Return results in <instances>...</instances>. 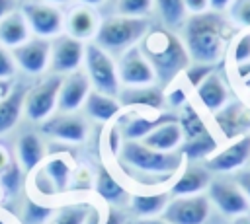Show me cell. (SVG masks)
<instances>
[{
    "label": "cell",
    "mask_w": 250,
    "mask_h": 224,
    "mask_svg": "<svg viewBox=\"0 0 250 224\" xmlns=\"http://www.w3.org/2000/svg\"><path fill=\"white\" fill-rule=\"evenodd\" d=\"M229 35L230 25L219 12L193 14L184 27V45L195 62L215 64L225 53Z\"/></svg>",
    "instance_id": "6da1fadb"
},
{
    "label": "cell",
    "mask_w": 250,
    "mask_h": 224,
    "mask_svg": "<svg viewBox=\"0 0 250 224\" xmlns=\"http://www.w3.org/2000/svg\"><path fill=\"white\" fill-rule=\"evenodd\" d=\"M139 49L145 55V58L150 62L156 82L160 86H168L189 64V55L186 51V45L172 31L164 27L148 29Z\"/></svg>",
    "instance_id": "7a4b0ae2"
},
{
    "label": "cell",
    "mask_w": 250,
    "mask_h": 224,
    "mask_svg": "<svg viewBox=\"0 0 250 224\" xmlns=\"http://www.w3.org/2000/svg\"><path fill=\"white\" fill-rule=\"evenodd\" d=\"M119 160L127 169L141 173V177L152 179H168L184 166V156L180 150L160 152L145 146L139 140H123Z\"/></svg>",
    "instance_id": "3957f363"
},
{
    "label": "cell",
    "mask_w": 250,
    "mask_h": 224,
    "mask_svg": "<svg viewBox=\"0 0 250 224\" xmlns=\"http://www.w3.org/2000/svg\"><path fill=\"white\" fill-rule=\"evenodd\" d=\"M150 29L145 18H127V16H113L100 21L96 33V45H100L105 53H125L131 47H137L139 41Z\"/></svg>",
    "instance_id": "277c9868"
},
{
    "label": "cell",
    "mask_w": 250,
    "mask_h": 224,
    "mask_svg": "<svg viewBox=\"0 0 250 224\" xmlns=\"http://www.w3.org/2000/svg\"><path fill=\"white\" fill-rule=\"evenodd\" d=\"M84 64L86 74L90 78V84H94L96 92L107 93L117 97L119 93V76H117V64L113 62L111 55L105 53L100 45L90 43L84 47Z\"/></svg>",
    "instance_id": "5b68a950"
},
{
    "label": "cell",
    "mask_w": 250,
    "mask_h": 224,
    "mask_svg": "<svg viewBox=\"0 0 250 224\" xmlns=\"http://www.w3.org/2000/svg\"><path fill=\"white\" fill-rule=\"evenodd\" d=\"M61 84H62L61 74H55V76L43 80L41 84H37L33 90H27L25 99H23V113L29 121L43 123L51 117V113L59 101Z\"/></svg>",
    "instance_id": "8992f818"
},
{
    "label": "cell",
    "mask_w": 250,
    "mask_h": 224,
    "mask_svg": "<svg viewBox=\"0 0 250 224\" xmlns=\"http://www.w3.org/2000/svg\"><path fill=\"white\" fill-rule=\"evenodd\" d=\"M211 212V201L207 195H186L172 197L162 210V216L168 224H205Z\"/></svg>",
    "instance_id": "52a82bcc"
},
{
    "label": "cell",
    "mask_w": 250,
    "mask_h": 224,
    "mask_svg": "<svg viewBox=\"0 0 250 224\" xmlns=\"http://www.w3.org/2000/svg\"><path fill=\"white\" fill-rule=\"evenodd\" d=\"M207 197L211 205H215L225 216H240L246 214L250 208V201L238 187L234 179L229 177H213L207 187Z\"/></svg>",
    "instance_id": "ba28073f"
},
{
    "label": "cell",
    "mask_w": 250,
    "mask_h": 224,
    "mask_svg": "<svg viewBox=\"0 0 250 224\" xmlns=\"http://www.w3.org/2000/svg\"><path fill=\"white\" fill-rule=\"evenodd\" d=\"M21 12L25 16L29 31H33L37 37H57L64 27L61 10L49 2H29L21 8Z\"/></svg>",
    "instance_id": "9c48e42d"
},
{
    "label": "cell",
    "mask_w": 250,
    "mask_h": 224,
    "mask_svg": "<svg viewBox=\"0 0 250 224\" xmlns=\"http://www.w3.org/2000/svg\"><path fill=\"white\" fill-rule=\"evenodd\" d=\"M250 160V134L232 140L223 150H217L211 158L205 160V168L211 173H236Z\"/></svg>",
    "instance_id": "30bf717a"
},
{
    "label": "cell",
    "mask_w": 250,
    "mask_h": 224,
    "mask_svg": "<svg viewBox=\"0 0 250 224\" xmlns=\"http://www.w3.org/2000/svg\"><path fill=\"white\" fill-rule=\"evenodd\" d=\"M14 62L27 74H43L51 64V41L45 37H31L20 47L12 49Z\"/></svg>",
    "instance_id": "8fae6325"
},
{
    "label": "cell",
    "mask_w": 250,
    "mask_h": 224,
    "mask_svg": "<svg viewBox=\"0 0 250 224\" xmlns=\"http://www.w3.org/2000/svg\"><path fill=\"white\" fill-rule=\"evenodd\" d=\"M117 76L125 86H148L156 82L154 70L139 47H131L129 51L121 53L117 62Z\"/></svg>",
    "instance_id": "7c38bea8"
},
{
    "label": "cell",
    "mask_w": 250,
    "mask_h": 224,
    "mask_svg": "<svg viewBox=\"0 0 250 224\" xmlns=\"http://www.w3.org/2000/svg\"><path fill=\"white\" fill-rule=\"evenodd\" d=\"M84 47L80 39L70 35H57L51 41V66L57 74H68L80 68L84 60Z\"/></svg>",
    "instance_id": "4fadbf2b"
},
{
    "label": "cell",
    "mask_w": 250,
    "mask_h": 224,
    "mask_svg": "<svg viewBox=\"0 0 250 224\" xmlns=\"http://www.w3.org/2000/svg\"><path fill=\"white\" fill-rule=\"evenodd\" d=\"M88 93H90V78L86 72L76 68L62 78L57 107L62 113H74L80 105H84Z\"/></svg>",
    "instance_id": "5bb4252c"
},
{
    "label": "cell",
    "mask_w": 250,
    "mask_h": 224,
    "mask_svg": "<svg viewBox=\"0 0 250 224\" xmlns=\"http://www.w3.org/2000/svg\"><path fill=\"white\" fill-rule=\"evenodd\" d=\"M215 123L229 140H236L250 132V109L240 101L225 103L215 113Z\"/></svg>",
    "instance_id": "9a60e30c"
},
{
    "label": "cell",
    "mask_w": 250,
    "mask_h": 224,
    "mask_svg": "<svg viewBox=\"0 0 250 224\" xmlns=\"http://www.w3.org/2000/svg\"><path fill=\"white\" fill-rule=\"evenodd\" d=\"M211 179H213L211 177V171L205 168V164L188 162V166H184L182 173L174 179V183L170 187V195L172 197L199 195V193L207 191Z\"/></svg>",
    "instance_id": "2e32d148"
},
{
    "label": "cell",
    "mask_w": 250,
    "mask_h": 224,
    "mask_svg": "<svg viewBox=\"0 0 250 224\" xmlns=\"http://www.w3.org/2000/svg\"><path fill=\"white\" fill-rule=\"evenodd\" d=\"M43 131L62 142H82L88 134V125L80 115L61 113L57 117H49L43 123Z\"/></svg>",
    "instance_id": "e0dca14e"
},
{
    "label": "cell",
    "mask_w": 250,
    "mask_h": 224,
    "mask_svg": "<svg viewBox=\"0 0 250 224\" xmlns=\"http://www.w3.org/2000/svg\"><path fill=\"white\" fill-rule=\"evenodd\" d=\"M117 101L125 107H145V109H162L164 105V92L160 86L148 84V86H127L125 90H119Z\"/></svg>",
    "instance_id": "ac0fdd59"
},
{
    "label": "cell",
    "mask_w": 250,
    "mask_h": 224,
    "mask_svg": "<svg viewBox=\"0 0 250 224\" xmlns=\"http://www.w3.org/2000/svg\"><path fill=\"white\" fill-rule=\"evenodd\" d=\"M98 27H100L98 14L92 10V6H86V4L72 8V12L66 18L68 35L74 37V39H80V41L96 37Z\"/></svg>",
    "instance_id": "d6986e66"
},
{
    "label": "cell",
    "mask_w": 250,
    "mask_h": 224,
    "mask_svg": "<svg viewBox=\"0 0 250 224\" xmlns=\"http://www.w3.org/2000/svg\"><path fill=\"white\" fill-rule=\"evenodd\" d=\"M127 119L123 129H121V136L123 140H143L146 134H150L154 129H158L164 123L170 121H178L176 115L170 113H160L156 117H145V115H127L123 117Z\"/></svg>",
    "instance_id": "ffe728a7"
},
{
    "label": "cell",
    "mask_w": 250,
    "mask_h": 224,
    "mask_svg": "<svg viewBox=\"0 0 250 224\" xmlns=\"http://www.w3.org/2000/svg\"><path fill=\"white\" fill-rule=\"evenodd\" d=\"M29 39V25L21 10H14L0 19V45L16 49Z\"/></svg>",
    "instance_id": "44dd1931"
},
{
    "label": "cell",
    "mask_w": 250,
    "mask_h": 224,
    "mask_svg": "<svg viewBox=\"0 0 250 224\" xmlns=\"http://www.w3.org/2000/svg\"><path fill=\"white\" fill-rule=\"evenodd\" d=\"M145 146L152 148V150H160V152H174L180 148V144L184 142V134H182V129H180V123L178 121H170V123H164L160 125L158 129H154L150 134H146L143 140Z\"/></svg>",
    "instance_id": "7402d4cb"
},
{
    "label": "cell",
    "mask_w": 250,
    "mask_h": 224,
    "mask_svg": "<svg viewBox=\"0 0 250 224\" xmlns=\"http://www.w3.org/2000/svg\"><path fill=\"white\" fill-rule=\"evenodd\" d=\"M197 97L201 99V103L211 111V113H217L229 99V92H227V86L225 82L221 80L219 74L211 72L199 86H197Z\"/></svg>",
    "instance_id": "603a6c76"
},
{
    "label": "cell",
    "mask_w": 250,
    "mask_h": 224,
    "mask_svg": "<svg viewBox=\"0 0 250 224\" xmlns=\"http://www.w3.org/2000/svg\"><path fill=\"white\" fill-rule=\"evenodd\" d=\"M84 107H86V113L92 119L102 121V123L113 121L121 111V103L117 101V97L102 93V92H96V90L88 93V97L84 101Z\"/></svg>",
    "instance_id": "cb8c5ba5"
},
{
    "label": "cell",
    "mask_w": 250,
    "mask_h": 224,
    "mask_svg": "<svg viewBox=\"0 0 250 224\" xmlns=\"http://www.w3.org/2000/svg\"><path fill=\"white\" fill-rule=\"evenodd\" d=\"M25 93H27V88L18 84V86H14L12 93L4 101H0V134L12 131L16 127V123L20 121V115L23 111Z\"/></svg>",
    "instance_id": "d4e9b609"
},
{
    "label": "cell",
    "mask_w": 250,
    "mask_h": 224,
    "mask_svg": "<svg viewBox=\"0 0 250 224\" xmlns=\"http://www.w3.org/2000/svg\"><path fill=\"white\" fill-rule=\"evenodd\" d=\"M178 150L182 152L184 160H188V162H201V160L205 162L207 158H211L219 150V144H217L215 136L209 131H205L203 134H197L193 138H186Z\"/></svg>",
    "instance_id": "484cf974"
},
{
    "label": "cell",
    "mask_w": 250,
    "mask_h": 224,
    "mask_svg": "<svg viewBox=\"0 0 250 224\" xmlns=\"http://www.w3.org/2000/svg\"><path fill=\"white\" fill-rule=\"evenodd\" d=\"M96 193L105 201V203H109V205H113V206H121V205H125L131 197H129V193L125 191V187L109 173V169L107 168H104V166H100V169H98V175H96Z\"/></svg>",
    "instance_id": "4316f807"
},
{
    "label": "cell",
    "mask_w": 250,
    "mask_h": 224,
    "mask_svg": "<svg viewBox=\"0 0 250 224\" xmlns=\"http://www.w3.org/2000/svg\"><path fill=\"white\" fill-rule=\"evenodd\" d=\"M18 156L23 171H33L45 156V146L41 138L35 132H23L18 138Z\"/></svg>",
    "instance_id": "83f0119b"
},
{
    "label": "cell",
    "mask_w": 250,
    "mask_h": 224,
    "mask_svg": "<svg viewBox=\"0 0 250 224\" xmlns=\"http://www.w3.org/2000/svg\"><path fill=\"white\" fill-rule=\"evenodd\" d=\"M168 201L170 193H137L129 199V206L139 218H152L162 214Z\"/></svg>",
    "instance_id": "f1b7e54d"
},
{
    "label": "cell",
    "mask_w": 250,
    "mask_h": 224,
    "mask_svg": "<svg viewBox=\"0 0 250 224\" xmlns=\"http://www.w3.org/2000/svg\"><path fill=\"white\" fill-rule=\"evenodd\" d=\"M43 171L49 175V179L53 181L57 193H62L68 187L70 181V164L66 158L62 156H55L51 160H47V164L43 166Z\"/></svg>",
    "instance_id": "f546056e"
},
{
    "label": "cell",
    "mask_w": 250,
    "mask_h": 224,
    "mask_svg": "<svg viewBox=\"0 0 250 224\" xmlns=\"http://www.w3.org/2000/svg\"><path fill=\"white\" fill-rule=\"evenodd\" d=\"M178 123H180V129H182V134H184V140L186 138H193L197 134H203L207 129V125L203 123L201 115L195 111L193 105L186 103L184 109H182V115L178 117Z\"/></svg>",
    "instance_id": "4dcf8cb0"
},
{
    "label": "cell",
    "mask_w": 250,
    "mask_h": 224,
    "mask_svg": "<svg viewBox=\"0 0 250 224\" xmlns=\"http://www.w3.org/2000/svg\"><path fill=\"white\" fill-rule=\"evenodd\" d=\"M154 4L160 14V19L168 27H176V25L184 23L186 14H188L184 0H154Z\"/></svg>",
    "instance_id": "1f68e13d"
},
{
    "label": "cell",
    "mask_w": 250,
    "mask_h": 224,
    "mask_svg": "<svg viewBox=\"0 0 250 224\" xmlns=\"http://www.w3.org/2000/svg\"><path fill=\"white\" fill-rule=\"evenodd\" d=\"M20 187H21V166L16 160H12L8 168L0 173V189L4 191V195L12 197L20 191Z\"/></svg>",
    "instance_id": "d6a6232c"
},
{
    "label": "cell",
    "mask_w": 250,
    "mask_h": 224,
    "mask_svg": "<svg viewBox=\"0 0 250 224\" xmlns=\"http://www.w3.org/2000/svg\"><path fill=\"white\" fill-rule=\"evenodd\" d=\"M90 208L92 206H88V205H68V206H62L57 212L53 224H86Z\"/></svg>",
    "instance_id": "836d02e7"
},
{
    "label": "cell",
    "mask_w": 250,
    "mask_h": 224,
    "mask_svg": "<svg viewBox=\"0 0 250 224\" xmlns=\"http://www.w3.org/2000/svg\"><path fill=\"white\" fill-rule=\"evenodd\" d=\"M154 0H117V12L127 18H145Z\"/></svg>",
    "instance_id": "e575fe53"
},
{
    "label": "cell",
    "mask_w": 250,
    "mask_h": 224,
    "mask_svg": "<svg viewBox=\"0 0 250 224\" xmlns=\"http://www.w3.org/2000/svg\"><path fill=\"white\" fill-rule=\"evenodd\" d=\"M51 214H53L51 206H45L33 201H25L23 205V220L27 224H45L51 218Z\"/></svg>",
    "instance_id": "d590c367"
},
{
    "label": "cell",
    "mask_w": 250,
    "mask_h": 224,
    "mask_svg": "<svg viewBox=\"0 0 250 224\" xmlns=\"http://www.w3.org/2000/svg\"><path fill=\"white\" fill-rule=\"evenodd\" d=\"M230 18L238 25L250 27V0H232V4H230Z\"/></svg>",
    "instance_id": "8d00e7d4"
},
{
    "label": "cell",
    "mask_w": 250,
    "mask_h": 224,
    "mask_svg": "<svg viewBox=\"0 0 250 224\" xmlns=\"http://www.w3.org/2000/svg\"><path fill=\"white\" fill-rule=\"evenodd\" d=\"M232 58H234L236 66L250 62V33H244L236 39V43L232 47Z\"/></svg>",
    "instance_id": "74e56055"
},
{
    "label": "cell",
    "mask_w": 250,
    "mask_h": 224,
    "mask_svg": "<svg viewBox=\"0 0 250 224\" xmlns=\"http://www.w3.org/2000/svg\"><path fill=\"white\" fill-rule=\"evenodd\" d=\"M211 72H213V64H199V62H195L193 66H188L186 68V78H188V82L193 88H197Z\"/></svg>",
    "instance_id": "f35d334b"
},
{
    "label": "cell",
    "mask_w": 250,
    "mask_h": 224,
    "mask_svg": "<svg viewBox=\"0 0 250 224\" xmlns=\"http://www.w3.org/2000/svg\"><path fill=\"white\" fill-rule=\"evenodd\" d=\"M35 189L43 195V197H53V195H59L57 193V189H55V185H53V181L49 179V175L43 171V168L39 169V171H35Z\"/></svg>",
    "instance_id": "ab89813d"
},
{
    "label": "cell",
    "mask_w": 250,
    "mask_h": 224,
    "mask_svg": "<svg viewBox=\"0 0 250 224\" xmlns=\"http://www.w3.org/2000/svg\"><path fill=\"white\" fill-rule=\"evenodd\" d=\"M16 72V62L12 55L0 45V80H10Z\"/></svg>",
    "instance_id": "60d3db41"
},
{
    "label": "cell",
    "mask_w": 250,
    "mask_h": 224,
    "mask_svg": "<svg viewBox=\"0 0 250 224\" xmlns=\"http://www.w3.org/2000/svg\"><path fill=\"white\" fill-rule=\"evenodd\" d=\"M234 181L238 183V187L242 189V193L246 195V199L250 201V168H242L236 171Z\"/></svg>",
    "instance_id": "b9f144b4"
},
{
    "label": "cell",
    "mask_w": 250,
    "mask_h": 224,
    "mask_svg": "<svg viewBox=\"0 0 250 224\" xmlns=\"http://www.w3.org/2000/svg\"><path fill=\"white\" fill-rule=\"evenodd\" d=\"M164 101H168V105L172 107H180V105H186V92L182 88H172L166 95H164Z\"/></svg>",
    "instance_id": "7bdbcfd3"
},
{
    "label": "cell",
    "mask_w": 250,
    "mask_h": 224,
    "mask_svg": "<svg viewBox=\"0 0 250 224\" xmlns=\"http://www.w3.org/2000/svg\"><path fill=\"white\" fill-rule=\"evenodd\" d=\"M123 136H121V131L117 129V127H111V131H109V136H107V142H109V150H111V154H119V150H121V146H119V140H121Z\"/></svg>",
    "instance_id": "ee69618b"
},
{
    "label": "cell",
    "mask_w": 250,
    "mask_h": 224,
    "mask_svg": "<svg viewBox=\"0 0 250 224\" xmlns=\"http://www.w3.org/2000/svg\"><path fill=\"white\" fill-rule=\"evenodd\" d=\"M184 2H186V10L191 12V16L193 14H203L209 8V0H184Z\"/></svg>",
    "instance_id": "f6af8a7d"
},
{
    "label": "cell",
    "mask_w": 250,
    "mask_h": 224,
    "mask_svg": "<svg viewBox=\"0 0 250 224\" xmlns=\"http://www.w3.org/2000/svg\"><path fill=\"white\" fill-rule=\"evenodd\" d=\"M102 224H125V218L117 208H109Z\"/></svg>",
    "instance_id": "bcb514c9"
},
{
    "label": "cell",
    "mask_w": 250,
    "mask_h": 224,
    "mask_svg": "<svg viewBox=\"0 0 250 224\" xmlns=\"http://www.w3.org/2000/svg\"><path fill=\"white\" fill-rule=\"evenodd\" d=\"M16 10V0H0V19Z\"/></svg>",
    "instance_id": "7dc6e473"
},
{
    "label": "cell",
    "mask_w": 250,
    "mask_h": 224,
    "mask_svg": "<svg viewBox=\"0 0 250 224\" xmlns=\"http://www.w3.org/2000/svg\"><path fill=\"white\" fill-rule=\"evenodd\" d=\"M12 90H14V86L10 80H0V101H4L12 93Z\"/></svg>",
    "instance_id": "c3c4849f"
},
{
    "label": "cell",
    "mask_w": 250,
    "mask_h": 224,
    "mask_svg": "<svg viewBox=\"0 0 250 224\" xmlns=\"http://www.w3.org/2000/svg\"><path fill=\"white\" fill-rule=\"evenodd\" d=\"M12 162V156H10V152L4 148V146H0V173L8 168V164Z\"/></svg>",
    "instance_id": "681fc988"
},
{
    "label": "cell",
    "mask_w": 250,
    "mask_h": 224,
    "mask_svg": "<svg viewBox=\"0 0 250 224\" xmlns=\"http://www.w3.org/2000/svg\"><path fill=\"white\" fill-rule=\"evenodd\" d=\"M230 4H232V0H209V8H213L215 12L225 10V8L230 6Z\"/></svg>",
    "instance_id": "f907efd6"
},
{
    "label": "cell",
    "mask_w": 250,
    "mask_h": 224,
    "mask_svg": "<svg viewBox=\"0 0 250 224\" xmlns=\"http://www.w3.org/2000/svg\"><path fill=\"white\" fill-rule=\"evenodd\" d=\"M135 224H168L164 218H156V216H152V218H139Z\"/></svg>",
    "instance_id": "816d5d0a"
},
{
    "label": "cell",
    "mask_w": 250,
    "mask_h": 224,
    "mask_svg": "<svg viewBox=\"0 0 250 224\" xmlns=\"http://www.w3.org/2000/svg\"><path fill=\"white\" fill-rule=\"evenodd\" d=\"M230 224H250V214H240V216H234Z\"/></svg>",
    "instance_id": "f5cc1de1"
},
{
    "label": "cell",
    "mask_w": 250,
    "mask_h": 224,
    "mask_svg": "<svg viewBox=\"0 0 250 224\" xmlns=\"http://www.w3.org/2000/svg\"><path fill=\"white\" fill-rule=\"evenodd\" d=\"M104 0H82V4H86V6H98V4H102Z\"/></svg>",
    "instance_id": "db71d44e"
},
{
    "label": "cell",
    "mask_w": 250,
    "mask_h": 224,
    "mask_svg": "<svg viewBox=\"0 0 250 224\" xmlns=\"http://www.w3.org/2000/svg\"><path fill=\"white\" fill-rule=\"evenodd\" d=\"M45 2H49V4H53V6H59V4H68L70 0H45Z\"/></svg>",
    "instance_id": "11a10c76"
},
{
    "label": "cell",
    "mask_w": 250,
    "mask_h": 224,
    "mask_svg": "<svg viewBox=\"0 0 250 224\" xmlns=\"http://www.w3.org/2000/svg\"><path fill=\"white\" fill-rule=\"evenodd\" d=\"M0 224H6V220H4V218H2V216H0Z\"/></svg>",
    "instance_id": "9f6ffc18"
}]
</instances>
